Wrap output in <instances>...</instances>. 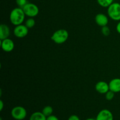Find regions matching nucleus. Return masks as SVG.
<instances>
[{
    "instance_id": "b1692460",
    "label": "nucleus",
    "mask_w": 120,
    "mask_h": 120,
    "mask_svg": "<svg viewBox=\"0 0 120 120\" xmlns=\"http://www.w3.org/2000/svg\"><path fill=\"white\" fill-rule=\"evenodd\" d=\"M86 120H96V118H87Z\"/></svg>"
},
{
    "instance_id": "f8f14e48",
    "label": "nucleus",
    "mask_w": 120,
    "mask_h": 120,
    "mask_svg": "<svg viewBox=\"0 0 120 120\" xmlns=\"http://www.w3.org/2000/svg\"><path fill=\"white\" fill-rule=\"evenodd\" d=\"M10 35L9 27L6 24H1L0 25V39L3 40L8 38Z\"/></svg>"
},
{
    "instance_id": "2eb2a0df",
    "label": "nucleus",
    "mask_w": 120,
    "mask_h": 120,
    "mask_svg": "<svg viewBox=\"0 0 120 120\" xmlns=\"http://www.w3.org/2000/svg\"><path fill=\"white\" fill-rule=\"evenodd\" d=\"M53 111V108L51 106H50V105H47V106H45L42 109V112L46 117H48L52 115Z\"/></svg>"
},
{
    "instance_id": "f03ea898",
    "label": "nucleus",
    "mask_w": 120,
    "mask_h": 120,
    "mask_svg": "<svg viewBox=\"0 0 120 120\" xmlns=\"http://www.w3.org/2000/svg\"><path fill=\"white\" fill-rule=\"evenodd\" d=\"M69 38L68 30L64 29L56 30L51 36V39L56 44H62L66 42Z\"/></svg>"
},
{
    "instance_id": "9d476101",
    "label": "nucleus",
    "mask_w": 120,
    "mask_h": 120,
    "mask_svg": "<svg viewBox=\"0 0 120 120\" xmlns=\"http://www.w3.org/2000/svg\"><path fill=\"white\" fill-rule=\"evenodd\" d=\"M95 21L98 25L103 27L107 25L109 23V18L105 14L100 13L96 15L95 17Z\"/></svg>"
},
{
    "instance_id": "6ab92c4d",
    "label": "nucleus",
    "mask_w": 120,
    "mask_h": 120,
    "mask_svg": "<svg viewBox=\"0 0 120 120\" xmlns=\"http://www.w3.org/2000/svg\"><path fill=\"white\" fill-rule=\"evenodd\" d=\"M16 5L21 8H23L28 3L27 0H16Z\"/></svg>"
},
{
    "instance_id": "aec40b11",
    "label": "nucleus",
    "mask_w": 120,
    "mask_h": 120,
    "mask_svg": "<svg viewBox=\"0 0 120 120\" xmlns=\"http://www.w3.org/2000/svg\"><path fill=\"white\" fill-rule=\"evenodd\" d=\"M68 120H80L79 117L76 115H71L69 117Z\"/></svg>"
},
{
    "instance_id": "423d86ee",
    "label": "nucleus",
    "mask_w": 120,
    "mask_h": 120,
    "mask_svg": "<svg viewBox=\"0 0 120 120\" xmlns=\"http://www.w3.org/2000/svg\"><path fill=\"white\" fill-rule=\"evenodd\" d=\"M29 29L25 25H19L15 26L14 29V34L18 38H23L28 34Z\"/></svg>"
},
{
    "instance_id": "0eeeda50",
    "label": "nucleus",
    "mask_w": 120,
    "mask_h": 120,
    "mask_svg": "<svg viewBox=\"0 0 120 120\" xmlns=\"http://www.w3.org/2000/svg\"><path fill=\"white\" fill-rule=\"evenodd\" d=\"M1 47L3 51L5 52H11L14 50L15 44L14 41L8 38L5 39L1 40Z\"/></svg>"
},
{
    "instance_id": "20e7f679",
    "label": "nucleus",
    "mask_w": 120,
    "mask_h": 120,
    "mask_svg": "<svg viewBox=\"0 0 120 120\" xmlns=\"http://www.w3.org/2000/svg\"><path fill=\"white\" fill-rule=\"evenodd\" d=\"M12 117L15 120H23L27 116V111L23 107H14L11 112Z\"/></svg>"
},
{
    "instance_id": "1a4fd4ad",
    "label": "nucleus",
    "mask_w": 120,
    "mask_h": 120,
    "mask_svg": "<svg viewBox=\"0 0 120 120\" xmlns=\"http://www.w3.org/2000/svg\"><path fill=\"white\" fill-rule=\"evenodd\" d=\"M96 90L100 94H105L110 90L109 84L104 81L97 82L95 86Z\"/></svg>"
},
{
    "instance_id": "5701e85b",
    "label": "nucleus",
    "mask_w": 120,
    "mask_h": 120,
    "mask_svg": "<svg viewBox=\"0 0 120 120\" xmlns=\"http://www.w3.org/2000/svg\"><path fill=\"white\" fill-rule=\"evenodd\" d=\"M4 102L2 100H0V111H2L4 109Z\"/></svg>"
},
{
    "instance_id": "a211bd4d",
    "label": "nucleus",
    "mask_w": 120,
    "mask_h": 120,
    "mask_svg": "<svg viewBox=\"0 0 120 120\" xmlns=\"http://www.w3.org/2000/svg\"><path fill=\"white\" fill-rule=\"evenodd\" d=\"M114 93L113 91H111V90H109L107 93L105 94V98H106L107 100H112V99L114 98Z\"/></svg>"
},
{
    "instance_id": "dca6fc26",
    "label": "nucleus",
    "mask_w": 120,
    "mask_h": 120,
    "mask_svg": "<svg viewBox=\"0 0 120 120\" xmlns=\"http://www.w3.org/2000/svg\"><path fill=\"white\" fill-rule=\"evenodd\" d=\"M26 26L28 28V29H30V28H32L33 27L35 26V21L33 18H29L26 21L25 24Z\"/></svg>"
},
{
    "instance_id": "4468645a",
    "label": "nucleus",
    "mask_w": 120,
    "mask_h": 120,
    "mask_svg": "<svg viewBox=\"0 0 120 120\" xmlns=\"http://www.w3.org/2000/svg\"><path fill=\"white\" fill-rule=\"evenodd\" d=\"M97 1L99 5L104 8H108L114 2V0H97Z\"/></svg>"
},
{
    "instance_id": "393cba45",
    "label": "nucleus",
    "mask_w": 120,
    "mask_h": 120,
    "mask_svg": "<svg viewBox=\"0 0 120 120\" xmlns=\"http://www.w3.org/2000/svg\"><path fill=\"white\" fill-rule=\"evenodd\" d=\"M0 120H2V118H1H1H0Z\"/></svg>"
},
{
    "instance_id": "4be33fe9",
    "label": "nucleus",
    "mask_w": 120,
    "mask_h": 120,
    "mask_svg": "<svg viewBox=\"0 0 120 120\" xmlns=\"http://www.w3.org/2000/svg\"><path fill=\"white\" fill-rule=\"evenodd\" d=\"M116 30H117V32L120 34V21L118 22L117 26H116Z\"/></svg>"
},
{
    "instance_id": "412c9836",
    "label": "nucleus",
    "mask_w": 120,
    "mask_h": 120,
    "mask_svg": "<svg viewBox=\"0 0 120 120\" xmlns=\"http://www.w3.org/2000/svg\"><path fill=\"white\" fill-rule=\"evenodd\" d=\"M46 120H59V119L56 116H54V115H51L47 117Z\"/></svg>"
},
{
    "instance_id": "f257e3e1",
    "label": "nucleus",
    "mask_w": 120,
    "mask_h": 120,
    "mask_svg": "<svg viewBox=\"0 0 120 120\" xmlns=\"http://www.w3.org/2000/svg\"><path fill=\"white\" fill-rule=\"evenodd\" d=\"M25 14L23 9L20 7H16L11 11L9 15V19L12 25L15 26L22 24L25 18Z\"/></svg>"
},
{
    "instance_id": "9b49d317",
    "label": "nucleus",
    "mask_w": 120,
    "mask_h": 120,
    "mask_svg": "<svg viewBox=\"0 0 120 120\" xmlns=\"http://www.w3.org/2000/svg\"><path fill=\"white\" fill-rule=\"evenodd\" d=\"M109 84V87L110 90L113 91L114 93H119L120 92V79L115 78L111 80Z\"/></svg>"
},
{
    "instance_id": "6e6552de",
    "label": "nucleus",
    "mask_w": 120,
    "mask_h": 120,
    "mask_svg": "<svg viewBox=\"0 0 120 120\" xmlns=\"http://www.w3.org/2000/svg\"><path fill=\"white\" fill-rule=\"evenodd\" d=\"M96 119V120H114V116L110 110L103 109L98 112Z\"/></svg>"
},
{
    "instance_id": "7ed1b4c3",
    "label": "nucleus",
    "mask_w": 120,
    "mask_h": 120,
    "mask_svg": "<svg viewBox=\"0 0 120 120\" xmlns=\"http://www.w3.org/2000/svg\"><path fill=\"white\" fill-rule=\"evenodd\" d=\"M107 13L109 18L115 21H120V4L113 2L107 8Z\"/></svg>"
},
{
    "instance_id": "39448f33",
    "label": "nucleus",
    "mask_w": 120,
    "mask_h": 120,
    "mask_svg": "<svg viewBox=\"0 0 120 120\" xmlns=\"http://www.w3.org/2000/svg\"><path fill=\"white\" fill-rule=\"evenodd\" d=\"M26 16L30 18H34L37 16L39 12L38 7L36 4L28 2L23 8Z\"/></svg>"
},
{
    "instance_id": "ddd939ff",
    "label": "nucleus",
    "mask_w": 120,
    "mask_h": 120,
    "mask_svg": "<svg viewBox=\"0 0 120 120\" xmlns=\"http://www.w3.org/2000/svg\"><path fill=\"white\" fill-rule=\"evenodd\" d=\"M47 117L40 111H36L30 115L29 120H46Z\"/></svg>"
},
{
    "instance_id": "f3484780",
    "label": "nucleus",
    "mask_w": 120,
    "mask_h": 120,
    "mask_svg": "<svg viewBox=\"0 0 120 120\" xmlns=\"http://www.w3.org/2000/svg\"><path fill=\"white\" fill-rule=\"evenodd\" d=\"M101 31L102 34L105 36H108L110 34V29L107 26H104L101 27Z\"/></svg>"
}]
</instances>
